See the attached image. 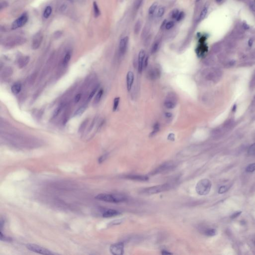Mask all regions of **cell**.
<instances>
[{
    "label": "cell",
    "instance_id": "cell-42",
    "mask_svg": "<svg viewBox=\"0 0 255 255\" xmlns=\"http://www.w3.org/2000/svg\"><path fill=\"white\" fill-rule=\"evenodd\" d=\"M140 29V23L139 21L137 22L135 27V32L136 33H138Z\"/></svg>",
    "mask_w": 255,
    "mask_h": 255
},
{
    "label": "cell",
    "instance_id": "cell-52",
    "mask_svg": "<svg viewBox=\"0 0 255 255\" xmlns=\"http://www.w3.org/2000/svg\"><path fill=\"white\" fill-rule=\"evenodd\" d=\"M250 7H251V9H252L254 12H255V4L254 3L251 4V5H250Z\"/></svg>",
    "mask_w": 255,
    "mask_h": 255
},
{
    "label": "cell",
    "instance_id": "cell-54",
    "mask_svg": "<svg viewBox=\"0 0 255 255\" xmlns=\"http://www.w3.org/2000/svg\"><path fill=\"white\" fill-rule=\"evenodd\" d=\"M243 28L245 29H248L249 28V27L247 25V24L244 23V24H243Z\"/></svg>",
    "mask_w": 255,
    "mask_h": 255
},
{
    "label": "cell",
    "instance_id": "cell-24",
    "mask_svg": "<svg viewBox=\"0 0 255 255\" xmlns=\"http://www.w3.org/2000/svg\"><path fill=\"white\" fill-rule=\"evenodd\" d=\"M205 234L209 237L214 236L217 234V231L214 229H209L205 231Z\"/></svg>",
    "mask_w": 255,
    "mask_h": 255
},
{
    "label": "cell",
    "instance_id": "cell-8",
    "mask_svg": "<svg viewBox=\"0 0 255 255\" xmlns=\"http://www.w3.org/2000/svg\"><path fill=\"white\" fill-rule=\"evenodd\" d=\"M28 20V15L25 14H23L13 22L12 24V29L15 30L23 27L27 23Z\"/></svg>",
    "mask_w": 255,
    "mask_h": 255
},
{
    "label": "cell",
    "instance_id": "cell-38",
    "mask_svg": "<svg viewBox=\"0 0 255 255\" xmlns=\"http://www.w3.org/2000/svg\"><path fill=\"white\" fill-rule=\"evenodd\" d=\"M63 108V105H61L60 106H59L54 111V117H56L58 115V114L61 112V110H62Z\"/></svg>",
    "mask_w": 255,
    "mask_h": 255
},
{
    "label": "cell",
    "instance_id": "cell-34",
    "mask_svg": "<svg viewBox=\"0 0 255 255\" xmlns=\"http://www.w3.org/2000/svg\"><path fill=\"white\" fill-rule=\"evenodd\" d=\"M164 12H165V8H164L163 7L160 8L159 9V10H158V12L157 13V16L158 17H161L164 14Z\"/></svg>",
    "mask_w": 255,
    "mask_h": 255
},
{
    "label": "cell",
    "instance_id": "cell-51",
    "mask_svg": "<svg viewBox=\"0 0 255 255\" xmlns=\"http://www.w3.org/2000/svg\"><path fill=\"white\" fill-rule=\"evenodd\" d=\"M165 117H167V118H171V117H172V114H171V113L168 112V113H165Z\"/></svg>",
    "mask_w": 255,
    "mask_h": 255
},
{
    "label": "cell",
    "instance_id": "cell-43",
    "mask_svg": "<svg viewBox=\"0 0 255 255\" xmlns=\"http://www.w3.org/2000/svg\"><path fill=\"white\" fill-rule=\"evenodd\" d=\"M184 15H184V13L183 12H181L180 13H179L177 17V18L176 19H177V21L178 22L181 21L183 19V17H184Z\"/></svg>",
    "mask_w": 255,
    "mask_h": 255
},
{
    "label": "cell",
    "instance_id": "cell-15",
    "mask_svg": "<svg viewBox=\"0 0 255 255\" xmlns=\"http://www.w3.org/2000/svg\"><path fill=\"white\" fill-rule=\"evenodd\" d=\"M134 80V73L131 71L128 72L127 75V89L129 91L131 90V87H132Z\"/></svg>",
    "mask_w": 255,
    "mask_h": 255
},
{
    "label": "cell",
    "instance_id": "cell-12",
    "mask_svg": "<svg viewBox=\"0 0 255 255\" xmlns=\"http://www.w3.org/2000/svg\"><path fill=\"white\" fill-rule=\"evenodd\" d=\"M146 57V53L144 50H141L138 56V71L139 73H142L144 69V63Z\"/></svg>",
    "mask_w": 255,
    "mask_h": 255
},
{
    "label": "cell",
    "instance_id": "cell-57",
    "mask_svg": "<svg viewBox=\"0 0 255 255\" xmlns=\"http://www.w3.org/2000/svg\"><path fill=\"white\" fill-rule=\"evenodd\" d=\"M199 1H200V0H196V2H199Z\"/></svg>",
    "mask_w": 255,
    "mask_h": 255
},
{
    "label": "cell",
    "instance_id": "cell-21",
    "mask_svg": "<svg viewBox=\"0 0 255 255\" xmlns=\"http://www.w3.org/2000/svg\"><path fill=\"white\" fill-rule=\"evenodd\" d=\"M87 108L86 105H83L80 108H79L74 113V116H79L85 112Z\"/></svg>",
    "mask_w": 255,
    "mask_h": 255
},
{
    "label": "cell",
    "instance_id": "cell-26",
    "mask_svg": "<svg viewBox=\"0 0 255 255\" xmlns=\"http://www.w3.org/2000/svg\"><path fill=\"white\" fill-rule=\"evenodd\" d=\"M160 129V125L159 123H156L155 124L154 126V130L151 133L150 135V137H153L154 135H155L158 131H159Z\"/></svg>",
    "mask_w": 255,
    "mask_h": 255
},
{
    "label": "cell",
    "instance_id": "cell-59",
    "mask_svg": "<svg viewBox=\"0 0 255 255\" xmlns=\"http://www.w3.org/2000/svg\"></svg>",
    "mask_w": 255,
    "mask_h": 255
},
{
    "label": "cell",
    "instance_id": "cell-27",
    "mask_svg": "<svg viewBox=\"0 0 255 255\" xmlns=\"http://www.w3.org/2000/svg\"><path fill=\"white\" fill-rule=\"evenodd\" d=\"M157 7V4L156 3H155L152 4V5L149 7L148 9V14L149 15H152L154 14V13L155 12L156 8Z\"/></svg>",
    "mask_w": 255,
    "mask_h": 255
},
{
    "label": "cell",
    "instance_id": "cell-13",
    "mask_svg": "<svg viewBox=\"0 0 255 255\" xmlns=\"http://www.w3.org/2000/svg\"><path fill=\"white\" fill-rule=\"evenodd\" d=\"M128 41H129V38L128 37H126L120 40L119 48H120V53L122 54H124L126 53L127 49V47H128Z\"/></svg>",
    "mask_w": 255,
    "mask_h": 255
},
{
    "label": "cell",
    "instance_id": "cell-9",
    "mask_svg": "<svg viewBox=\"0 0 255 255\" xmlns=\"http://www.w3.org/2000/svg\"><path fill=\"white\" fill-rule=\"evenodd\" d=\"M124 245L123 243L114 244L110 246L111 253L114 255H122L124 254Z\"/></svg>",
    "mask_w": 255,
    "mask_h": 255
},
{
    "label": "cell",
    "instance_id": "cell-25",
    "mask_svg": "<svg viewBox=\"0 0 255 255\" xmlns=\"http://www.w3.org/2000/svg\"><path fill=\"white\" fill-rule=\"evenodd\" d=\"M52 12V8L50 6L47 7L43 13V16L46 19H47L50 16Z\"/></svg>",
    "mask_w": 255,
    "mask_h": 255
},
{
    "label": "cell",
    "instance_id": "cell-17",
    "mask_svg": "<svg viewBox=\"0 0 255 255\" xmlns=\"http://www.w3.org/2000/svg\"><path fill=\"white\" fill-rule=\"evenodd\" d=\"M30 61L29 56H24L21 57L18 60V66L20 68H23L27 65Z\"/></svg>",
    "mask_w": 255,
    "mask_h": 255
},
{
    "label": "cell",
    "instance_id": "cell-33",
    "mask_svg": "<svg viewBox=\"0 0 255 255\" xmlns=\"http://www.w3.org/2000/svg\"><path fill=\"white\" fill-rule=\"evenodd\" d=\"M207 13V8L206 7L204 8L203 10L202 11L200 15V20H203L204 17H205L206 14Z\"/></svg>",
    "mask_w": 255,
    "mask_h": 255
},
{
    "label": "cell",
    "instance_id": "cell-32",
    "mask_svg": "<svg viewBox=\"0 0 255 255\" xmlns=\"http://www.w3.org/2000/svg\"><path fill=\"white\" fill-rule=\"evenodd\" d=\"M159 42H156L155 43L152 48V54H154L155 53V52L157 51L158 48H159Z\"/></svg>",
    "mask_w": 255,
    "mask_h": 255
},
{
    "label": "cell",
    "instance_id": "cell-14",
    "mask_svg": "<svg viewBox=\"0 0 255 255\" xmlns=\"http://www.w3.org/2000/svg\"><path fill=\"white\" fill-rule=\"evenodd\" d=\"M125 178L128 179L139 181H146L148 180V178L147 176L141 175H128Z\"/></svg>",
    "mask_w": 255,
    "mask_h": 255
},
{
    "label": "cell",
    "instance_id": "cell-55",
    "mask_svg": "<svg viewBox=\"0 0 255 255\" xmlns=\"http://www.w3.org/2000/svg\"><path fill=\"white\" fill-rule=\"evenodd\" d=\"M252 43H253V40L252 39H250L249 41V45L250 46H251L252 45Z\"/></svg>",
    "mask_w": 255,
    "mask_h": 255
},
{
    "label": "cell",
    "instance_id": "cell-41",
    "mask_svg": "<svg viewBox=\"0 0 255 255\" xmlns=\"http://www.w3.org/2000/svg\"><path fill=\"white\" fill-rule=\"evenodd\" d=\"M143 0H136L135 2V8L136 9H138V8L140 7L142 4Z\"/></svg>",
    "mask_w": 255,
    "mask_h": 255
},
{
    "label": "cell",
    "instance_id": "cell-23",
    "mask_svg": "<svg viewBox=\"0 0 255 255\" xmlns=\"http://www.w3.org/2000/svg\"><path fill=\"white\" fill-rule=\"evenodd\" d=\"M70 59H71V54H70V52H68L65 55L63 59V61H62L63 65L64 66H67V65L69 62Z\"/></svg>",
    "mask_w": 255,
    "mask_h": 255
},
{
    "label": "cell",
    "instance_id": "cell-50",
    "mask_svg": "<svg viewBox=\"0 0 255 255\" xmlns=\"http://www.w3.org/2000/svg\"><path fill=\"white\" fill-rule=\"evenodd\" d=\"M162 255H170V254H172V253L168 252V251H166V250H163L162 251Z\"/></svg>",
    "mask_w": 255,
    "mask_h": 255
},
{
    "label": "cell",
    "instance_id": "cell-11",
    "mask_svg": "<svg viewBox=\"0 0 255 255\" xmlns=\"http://www.w3.org/2000/svg\"><path fill=\"white\" fill-rule=\"evenodd\" d=\"M43 39V36L40 32H38L34 36L32 42V48L33 49H37L40 46Z\"/></svg>",
    "mask_w": 255,
    "mask_h": 255
},
{
    "label": "cell",
    "instance_id": "cell-6",
    "mask_svg": "<svg viewBox=\"0 0 255 255\" xmlns=\"http://www.w3.org/2000/svg\"><path fill=\"white\" fill-rule=\"evenodd\" d=\"M177 104V96L173 93L169 94L164 101V106L169 109H172L175 107Z\"/></svg>",
    "mask_w": 255,
    "mask_h": 255
},
{
    "label": "cell",
    "instance_id": "cell-46",
    "mask_svg": "<svg viewBox=\"0 0 255 255\" xmlns=\"http://www.w3.org/2000/svg\"><path fill=\"white\" fill-rule=\"evenodd\" d=\"M242 213V212L241 211H239V212H236L235 213L232 214L231 216V219H235V218H236L237 217H238V216H239L240 215V214Z\"/></svg>",
    "mask_w": 255,
    "mask_h": 255
},
{
    "label": "cell",
    "instance_id": "cell-53",
    "mask_svg": "<svg viewBox=\"0 0 255 255\" xmlns=\"http://www.w3.org/2000/svg\"><path fill=\"white\" fill-rule=\"evenodd\" d=\"M166 23H166V20H165L163 22V23H162V25H161V29H162L163 27L165 28V25H166Z\"/></svg>",
    "mask_w": 255,
    "mask_h": 255
},
{
    "label": "cell",
    "instance_id": "cell-49",
    "mask_svg": "<svg viewBox=\"0 0 255 255\" xmlns=\"http://www.w3.org/2000/svg\"><path fill=\"white\" fill-rule=\"evenodd\" d=\"M168 139L170 140H173L174 139V134H170L169 135V137H168Z\"/></svg>",
    "mask_w": 255,
    "mask_h": 255
},
{
    "label": "cell",
    "instance_id": "cell-48",
    "mask_svg": "<svg viewBox=\"0 0 255 255\" xmlns=\"http://www.w3.org/2000/svg\"><path fill=\"white\" fill-rule=\"evenodd\" d=\"M148 56L145 57V59L144 60V68H146L147 67V65L148 64Z\"/></svg>",
    "mask_w": 255,
    "mask_h": 255
},
{
    "label": "cell",
    "instance_id": "cell-1",
    "mask_svg": "<svg viewBox=\"0 0 255 255\" xmlns=\"http://www.w3.org/2000/svg\"><path fill=\"white\" fill-rule=\"evenodd\" d=\"M95 199L110 203H120L127 200L124 195L120 194H106L101 193L95 196Z\"/></svg>",
    "mask_w": 255,
    "mask_h": 255
},
{
    "label": "cell",
    "instance_id": "cell-10",
    "mask_svg": "<svg viewBox=\"0 0 255 255\" xmlns=\"http://www.w3.org/2000/svg\"><path fill=\"white\" fill-rule=\"evenodd\" d=\"M147 75L151 80H155L160 77L161 70L157 67H152L148 70Z\"/></svg>",
    "mask_w": 255,
    "mask_h": 255
},
{
    "label": "cell",
    "instance_id": "cell-37",
    "mask_svg": "<svg viewBox=\"0 0 255 255\" xmlns=\"http://www.w3.org/2000/svg\"><path fill=\"white\" fill-rule=\"evenodd\" d=\"M123 222V220L122 219H118L116 220L113 221L111 223H109V226H113V225H119L121 224Z\"/></svg>",
    "mask_w": 255,
    "mask_h": 255
},
{
    "label": "cell",
    "instance_id": "cell-28",
    "mask_svg": "<svg viewBox=\"0 0 255 255\" xmlns=\"http://www.w3.org/2000/svg\"><path fill=\"white\" fill-rule=\"evenodd\" d=\"M120 97H116L114 100V103H113V111L114 112L116 111L118 107L119 102H120Z\"/></svg>",
    "mask_w": 255,
    "mask_h": 255
},
{
    "label": "cell",
    "instance_id": "cell-58",
    "mask_svg": "<svg viewBox=\"0 0 255 255\" xmlns=\"http://www.w3.org/2000/svg\"><path fill=\"white\" fill-rule=\"evenodd\" d=\"M254 3L255 4V0H254Z\"/></svg>",
    "mask_w": 255,
    "mask_h": 255
},
{
    "label": "cell",
    "instance_id": "cell-31",
    "mask_svg": "<svg viewBox=\"0 0 255 255\" xmlns=\"http://www.w3.org/2000/svg\"><path fill=\"white\" fill-rule=\"evenodd\" d=\"M179 11L178 9H177V8H175V9H174L173 10H172V11L171 12V14H170V15H171V17L172 19H177V17L179 14Z\"/></svg>",
    "mask_w": 255,
    "mask_h": 255
},
{
    "label": "cell",
    "instance_id": "cell-3",
    "mask_svg": "<svg viewBox=\"0 0 255 255\" xmlns=\"http://www.w3.org/2000/svg\"><path fill=\"white\" fill-rule=\"evenodd\" d=\"M170 186L169 184H163L162 185H158L154 186L147 187L142 190L141 192L143 194L147 195H152L156 194L160 192L169 190Z\"/></svg>",
    "mask_w": 255,
    "mask_h": 255
},
{
    "label": "cell",
    "instance_id": "cell-2",
    "mask_svg": "<svg viewBox=\"0 0 255 255\" xmlns=\"http://www.w3.org/2000/svg\"><path fill=\"white\" fill-rule=\"evenodd\" d=\"M211 186V182L209 179H201L196 184V191L200 195H206L209 193Z\"/></svg>",
    "mask_w": 255,
    "mask_h": 255
},
{
    "label": "cell",
    "instance_id": "cell-40",
    "mask_svg": "<svg viewBox=\"0 0 255 255\" xmlns=\"http://www.w3.org/2000/svg\"><path fill=\"white\" fill-rule=\"evenodd\" d=\"M249 154L251 155H255V144L250 147L249 149Z\"/></svg>",
    "mask_w": 255,
    "mask_h": 255
},
{
    "label": "cell",
    "instance_id": "cell-47",
    "mask_svg": "<svg viewBox=\"0 0 255 255\" xmlns=\"http://www.w3.org/2000/svg\"><path fill=\"white\" fill-rule=\"evenodd\" d=\"M107 154L106 155H102V156H101L100 158L99 159V162L100 163L102 162L104 160H106V158H107Z\"/></svg>",
    "mask_w": 255,
    "mask_h": 255
},
{
    "label": "cell",
    "instance_id": "cell-56",
    "mask_svg": "<svg viewBox=\"0 0 255 255\" xmlns=\"http://www.w3.org/2000/svg\"><path fill=\"white\" fill-rule=\"evenodd\" d=\"M221 1H222V0H216V1L217 2H221Z\"/></svg>",
    "mask_w": 255,
    "mask_h": 255
},
{
    "label": "cell",
    "instance_id": "cell-18",
    "mask_svg": "<svg viewBox=\"0 0 255 255\" xmlns=\"http://www.w3.org/2000/svg\"><path fill=\"white\" fill-rule=\"evenodd\" d=\"M21 89H22V85L20 83H17L14 84L11 88L12 92L14 94H19L21 92Z\"/></svg>",
    "mask_w": 255,
    "mask_h": 255
},
{
    "label": "cell",
    "instance_id": "cell-44",
    "mask_svg": "<svg viewBox=\"0 0 255 255\" xmlns=\"http://www.w3.org/2000/svg\"><path fill=\"white\" fill-rule=\"evenodd\" d=\"M1 240L2 241H7V242H10L12 240L11 239L9 238L8 237H6L4 235H3L2 234V233L1 232Z\"/></svg>",
    "mask_w": 255,
    "mask_h": 255
},
{
    "label": "cell",
    "instance_id": "cell-45",
    "mask_svg": "<svg viewBox=\"0 0 255 255\" xmlns=\"http://www.w3.org/2000/svg\"><path fill=\"white\" fill-rule=\"evenodd\" d=\"M81 96H82L81 94H80V93L77 94L75 96V98H74V102H75V103H77L78 102H79V101H80V100L81 99Z\"/></svg>",
    "mask_w": 255,
    "mask_h": 255
},
{
    "label": "cell",
    "instance_id": "cell-19",
    "mask_svg": "<svg viewBox=\"0 0 255 255\" xmlns=\"http://www.w3.org/2000/svg\"><path fill=\"white\" fill-rule=\"evenodd\" d=\"M103 89H101L97 93V94L95 98L94 99V105H97V104H98L100 102V101L101 100V99L102 98V95L103 94Z\"/></svg>",
    "mask_w": 255,
    "mask_h": 255
},
{
    "label": "cell",
    "instance_id": "cell-39",
    "mask_svg": "<svg viewBox=\"0 0 255 255\" xmlns=\"http://www.w3.org/2000/svg\"><path fill=\"white\" fill-rule=\"evenodd\" d=\"M87 122H88V120H85L84 121H83V122L82 123L81 125L80 126V127H79V131H80V132H81V131H82L85 128V127H86V125L87 124Z\"/></svg>",
    "mask_w": 255,
    "mask_h": 255
},
{
    "label": "cell",
    "instance_id": "cell-20",
    "mask_svg": "<svg viewBox=\"0 0 255 255\" xmlns=\"http://www.w3.org/2000/svg\"><path fill=\"white\" fill-rule=\"evenodd\" d=\"M13 73V69L10 67H7L2 72L1 76L2 77H8L11 76Z\"/></svg>",
    "mask_w": 255,
    "mask_h": 255
},
{
    "label": "cell",
    "instance_id": "cell-35",
    "mask_svg": "<svg viewBox=\"0 0 255 255\" xmlns=\"http://www.w3.org/2000/svg\"><path fill=\"white\" fill-rule=\"evenodd\" d=\"M228 190V187L227 186H222L219 188L218 190V193L219 194H223V193L226 192Z\"/></svg>",
    "mask_w": 255,
    "mask_h": 255
},
{
    "label": "cell",
    "instance_id": "cell-7",
    "mask_svg": "<svg viewBox=\"0 0 255 255\" xmlns=\"http://www.w3.org/2000/svg\"><path fill=\"white\" fill-rule=\"evenodd\" d=\"M25 40L24 39L22 38H12L7 40L4 42V46L7 47H13L16 46L22 45L25 42Z\"/></svg>",
    "mask_w": 255,
    "mask_h": 255
},
{
    "label": "cell",
    "instance_id": "cell-29",
    "mask_svg": "<svg viewBox=\"0 0 255 255\" xmlns=\"http://www.w3.org/2000/svg\"><path fill=\"white\" fill-rule=\"evenodd\" d=\"M246 171L248 172H253L255 171V163L249 164L246 169Z\"/></svg>",
    "mask_w": 255,
    "mask_h": 255
},
{
    "label": "cell",
    "instance_id": "cell-22",
    "mask_svg": "<svg viewBox=\"0 0 255 255\" xmlns=\"http://www.w3.org/2000/svg\"><path fill=\"white\" fill-rule=\"evenodd\" d=\"M93 9L95 17H97L99 16L100 15V11L99 10L97 4L96 2H94L93 3Z\"/></svg>",
    "mask_w": 255,
    "mask_h": 255
},
{
    "label": "cell",
    "instance_id": "cell-5",
    "mask_svg": "<svg viewBox=\"0 0 255 255\" xmlns=\"http://www.w3.org/2000/svg\"><path fill=\"white\" fill-rule=\"evenodd\" d=\"M26 247H27V248L28 250L32 252L39 254H42V255H52L53 254V253L51 252L49 250L46 248H44L41 247V246H39L37 245L30 244L27 245V246H26Z\"/></svg>",
    "mask_w": 255,
    "mask_h": 255
},
{
    "label": "cell",
    "instance_id": "cell-36",
    "mask_svg": "<svg viewBox=\"0 0 255 255\" xmlns=\"http://www.w3.org/2000/svg\"><path fill=\"white\" fill-rule=\"evenodd\" d=\"M174 23L172 21H170L166 23L165 28L166 30H170L174 27Z\"/></svg>",
    "mask_w": 255,
    "mask_h": 255
},
{
    "label": "cell",
    "instance_id": "cell-16",
    "mask_svg": "<svg viewBox=\"0 0 255 255\" xmlns=\"http://www.w3.org/2000/svg\"><path fill=\"white\" fill-rule=\"evenodd\" d=\"M120 213L117 210L114 209H108L103 213V217L104 218H110L114 216H116L119 215Z\"/></svg>",
    "mask_w": 255,
    "mask_h": 255
},
{
    "label": "cell",
    "instance_id": "cell-30",
    "mask_svg": "<svg viewBox=\"0 0 255 255\" xmlns=\"http://www.w3.org/2000/svg\"><path fill=\"white\" fill-rule=\"evenodd\" d=\"M98 88H99V85H97V86L94 88L93 89V90H92V91H91V92L90 93V95H89V97H88V101H90V100L93 97V96H94V95L96 94L97 91V90H98Z\"/></svg>",
    "mask_w": 255,
    "mask_h": 255
},
{
    "label": "cell",
    "instance_id": "cell-4",
    "mask_svg": "<svg viewBox=\"0 0 255 255\" xmlns=\"http://www.w3.org/2000/svg\"><path fill=\"white\" fill-rule=\"evenodd\" d=\"M174 167V163L171 162H166L162 164L161 165L157 168L155 170L151 173L152 175H155L164 172L171 170Z\"/></svg>",
    "mask_w": 255,
    "mask_h": 255
}]
</instances>
